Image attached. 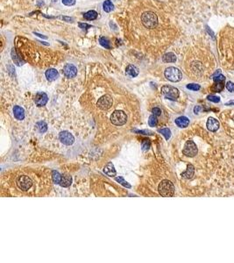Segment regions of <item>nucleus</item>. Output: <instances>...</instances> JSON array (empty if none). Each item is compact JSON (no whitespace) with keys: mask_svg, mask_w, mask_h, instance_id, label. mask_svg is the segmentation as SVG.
Instances as JSON below:
<instances>
[{"mask_svg":"<svg viewBox=\"0 0 234 263\" xmlns=\"http://www.w3.org/2000/svg\"><path fill=\"white\" fill-rule=\"evenodd\" d=\"M104 172L109 175V176H115L117 175V172H116V169L114 168V165L111 163V162H109L105 165V167L104 168Z\"/></svg>","mask_w":234,"mask_h":263,"instance_id":"17","label":"nucleus"},{"mask_svg":"<svg viewBox=\"0 0 234 263\" xmlns=\"http://www.w3.org/2000/svg\"><path fill=\"white\" fill-rule=\"evenodd\" d=\"M112 104H113V101L110 95H104L98 99L96 105L101 110H109L112 106Z\"/></svg>","mask_w":234,"mask_h":263,"instance_id":"8","label":"nucleus"},{"mask_svg":"<svg viewBox=\"0 0 234 263\" xmlns=\"http://www.w3.org/2000/svg\"><path fill=\"white\" fill-rule=\"evenodd\" d=\"M115 180H116L118 183H119L120 184H122V185L124 186V187H125V188H128V189H130V188H131V185H130V184H129V183H128L126 181H125V180H124V178H123V177H121V176H119V177H116V178H115Z\"/></svg>","mask_w":234,"mask_h":263,"instance_id":"31","label":"nucleus"},{"mask_svg":"<svg viewBox=\"0 0 234 263\" xmlns=\"http://www.w3.org/2000/svg\"><path fill=\"white\" fill-rule=\"evenodd\" d=\"M103 8H104V12L110 13L114 9V4H112V2L110 0H105L103 4Z\"/></svg>","mask_w":234,"mask_h":263,"instance_id":"22","label":"nucleus"},{"mask_svg":"<svg viewBox=\"0 0 234 263\" xmlns=\"http://www.w3.org/2000/svg\"><path fill=\"white\" fill-rule=\"evenodd\" d=\"M151 147V142L149 139H144L142 141V144H141V147H142V150L143 151H147Z\"/></svg>","mask_w":234,"mask_h":263,"instance_id":"28","label":"nucleus"},{"mask_svg":"<svg viewBox=\"0 0 234 263\" xmlns=\"http://www.w3.org/2000/svg\"><path fill=\"white\" fill-rule=\"evenodd\" d=\"M158 123V119H157V117H156L155 115H151L150 117H149V119H148V125H150V126H152V127H154V126H156V125Z\"/></svg>","mask_w":234,"mask_h":263,"instance_id":"29","label":"nucleus"},{"mask_svg":"<svg viewBox=\"0 0 234 263\" xmlns=\"http://www.w3.org/2000/svg\"><path fill=\"white\" fill-rule=\"evenodd\" d=\"M99 42L101 44V46H103L104 47L107 48V49H110V41L109 40L105 37H101L99 39Z\"/></svg>","mask_w":234,"mask_h":263,"instance_id":"26","label":"nucleus"},{"mask_svg":"<svg viewBox=\"0 0 234 263\" xmlns=\"http://www.w3.org/2000/svg\"><path fill=\"white\" fill-rule=\"evenodd\" d=\"M175 124H176L177 126H179L181 128H185L189 125V119H188L187 117L181 116V117H179V118H177L175 119Z\"/></svg>","mask_w":234,"mask_h":263,"instance_id":"16","label":"nucleus"},{"mask_svg":"<svg viewBox=\"0 0 234 263\" xmlns=\"http://www.w3.org/2000/svg\"><path fill=\"white\" fill-rule=\"evenodd\" d=\"M224 88V82H220V83H215V84L212 87V91L214 92H221Z\"/></svg>","mask_w":234,"mask_h":263,"instance_id":"24","label":"nucleus"},{"mask_svg":"<svg viewBox=\"0 0 234 263\" xmlns=\"http://www.w3.org/2000/svg\"><path fill=\"white\" fill-rule=\"evenodd\" d=\"M52 178H53V182L55 184H60L61 179H62V175H60V173L58 171L54 170L52 172Z\"/></svg>","mask_w":234,"mask_h":263,"instance_id":"23","label":"nucleus"},{"mask_svg":"<svg viewBox=\"0 0 234 263\" xmlns=\"http://www.w3.org/2000/svg\"><path fill=\"white\" fill-rule=\"evenodd\" d=\"M207 99L210 102H213V103H219L220 101V97L218 96H215V95H209L207 97Z\"/></svg>","mask_w":234,"mask_h":263,"instance_id":"33","label":"nucleus"},{"mask_svg":"<svg viewBox=\"0 0 234 263\" xmlns=\"http://www.w3.org/2000/svg\"><path fill=\"white\" fill-rule=\"evenodd\" d=\"M195 174V168L192 164H188L187 167V170L182 174V176L185 179H191Z\"/></svg>","mask_w":234,"mask_h":263,"instance_id":"19","label":"nucleus"},{"mask_svg":"<svg viewBox=\"0 0 234 263\" xmlns=\"http://www.w3.org/2000/svg\"><path fill=\"white\" fill-rule=\"evenodd\" d=\"M17 185L21 190L26 191L32 187V182L30 179V177H28L27 175H20L17 179Z\"/></svg>","mask_w":234,"mask_h":263,"instance_id":"7","label":"nucleus"},{"mask_svg":"<svg viewBox=\"0 0 234 263\" xmlns=\"http://www.w3.org/2000/svg\"><path fill=\"white\" fill-rule=\"evenodd\" d=\"M158 190H159V193H160V196L165 197H172L174 195V186L170 181L163 180L159 184Z\"/></svg>","mask_w":234,"mask_h":263,"instance_id":"2","label":"nucleus"},{"mask_svg":"<svg viewBox=\"0 0 234 263\" xmlns=\"http://www.w3.org/2000/svg\"><path fill=\"white\" fill-rule=\"evenodd\" d=\"M206 126L208 128L209 131L210 132H217L219 129V126H220V124H219V120L210 117L207 120V123H206Z\"/></svg>","mask_w":234,"mask_h":263,"instance_id":"12","label":"nucleus"},{"mask_svg":"<svg viewBox=\"0 0 234 263\" xmlns=\"http://www.w3.org/2000/svg\"><path fill=\"white\" fill-rule=\"evenodd\" d=\"M165 77L167 78L169 81L173 82V83H176L182 80V74L181 72V70L175 67H169L166 69L165 72H164Z\"/></svg>","mask_w":234,"mask_h":263,"instance_id":"3","label":"nucleus"},{"mask_svg":"<svg viewBox=\"0 0 234 263\" xmlns=\"http://www.w3.org/2000/svg\"><path fill=\"white\" fill-rule=\"evenodd\" d=\"M78 26H79L80 28H82V29H87V28H91V25H88V24H85V23H84V24H82V23H79Z\"/></svg>","mask_w":234,"mask_h":263,"instance_id":"39","label":"nucleus"},{"mask_svg":"<svg viewBox=\"0 0 234 263\" xmlns=\"http://www.w3.org/2000/svg\"><path fill=\"white\" fill-rule=\"evenodd\" d=\"M141 22L146 28L154 29L158 26V18L153 12H146L141 15Z\"/></svg>","mask_w":234,"mask_h":263,"instance_id":"1","label":"nucleus"},{"mask_svg":"<svg viewBox=\"0 0 234 263\" xmlns=\"http://www.w3.org/2000/svg\"><path fill=\"white\" fill-rule=\"evenodd\" d=\"M127 121V116L123 111H115L110 116V122L114 125H123Z\"/></svg>","mask_w":234,"mask_h":263,"instance_id":"5","label":"nucleus"},{"mask_svg":"<svg viewBox=\"0 0 234 263\" xmlns=\"http://www.w3.org/2000/svg\"><path fill=\"white\" fill-rule=\"evenodd\" d=\"M83 18L85 19H87V20H94V19H96L97 18V13L96 11H93V10L89 11V12H87V13H85L83 14Z\"/></svg>","mask_w":234,"mask_h":263,"instance_id":"21","label":"nucleus"},{"mask_svg":"<svg viewBox=\"0 0 234 263\" xmlns=\"http://www.w3.org/2000/svg\"><path fill=\"white\" fill-rule=\"evenodd\" d=\"M71 183H72V177L70 175H62V179H61L59 185L62 186L63 188H68L71 185Z\"/></svg>","mask_w":234,"mask_h":263,"instance_id":"18","label":"nucleus"},{"mask_svg":"<svg viewBox=\"0 0 234 263\" xmlns=\"http://www.w3.org/2000/svg\"><path fill=\"white\" fill-rule=\"evenodd\" d=\"M13 115L18 120H23L25 118V111L24 109L21 108L18 105H15L13 107Z\"/></svg>","mask_w":234,"mask_h":263,"instance_id":"14","label":"nucleus"},{"mask_svg":"<svg viewBox=\"0 0 234 263\" xmlns=\"http://www.w3.org/2000/svg\"><path fill=\"white\" fill-rule=\"evenodd\" d=\"M182 152H183V155H186L187 157H194L197 155L198 149L196 143L193 140L189 139L185 143Z\"/></svg>","mask_w":234,"mask_h":263,"instance_id":"6","label":"nucleus"},{"mask_svg":"<svg viewBox=\"0 0 234 263\" xmlns=\"http://www.w3.org/2000/svg\"><path fill=\"white\" fill-rule=\"evenodd\" d=\"M152 112H153L154 115H155L156 117L161 115V111H160V109L158 108V107H155V108L153 109V110H152Z\"/></svg>","mask_w":234,"mask_h":263,"instance_id":"38","label":"nucleus"},{"mask_svg":"<svg viewBox=\"0 0 234 263\" xmlns=\"http://www.w3.org/2000/svg\"><path fill=\"white\" fill-rule=\"evenodd\" d=\"M219 74H221V70H220V69H218V70H217V71H216V72H215V73L212 75V77H214L218 76V75H219Z\"/></svg>","mask_w":234,"mask_h":263,"instance_id":"43","label":"nucleus"},{"mask_svg":"<svg viewBox=\"0 0 234 263\" xmlns=\"http://www.w3.org/2000/svg\"><path fill=\"white\" fill-rule=\"evenodd\" d=\"M162 61L164 62H176V56L174 53H167L163 55Z\"/></svg>","mask_w":234,"mask_h":263,"instance_id":"20","label":"nucleus"},{"mask_svg":"<svg viewBox=\"0 0 234 263\" xmlns=\"http://www.w3.org/2000/svg\"><path fill=\"white\" fill-rule=\"evenodd\" d=\"M37 127L40 133H46L47 130V125L44 121H40L37 124Z\"/></svg>","mask_w":234,"mask_h":263,"instance_id":"27","label":"nucleus"},{"mask_svg":"<svg viewBox=\"0 0 234 263\" xmlns=\"http://www.w3.org/2000/svg\"><path fill=\"white\" fill-rule=\"evenodd\" d=\"M207 31H208V32H209V33L210 34V36H211V37H213V38H214V33H213V32L210 31L209 27H207Z\"/></svg>","mask_w":234,"mask_h":263,"instance_id":"44","label":"nucleus"},{"mask_svg":"<svg viewBox=\"0 0 234 263\" xmlns=\"http://www.w3.org/2000/svg\"><path fill=\"white\" fill-rule=\"evenodd\" d=\"M47 100H48V97L45 92H38L34 97V102H35L36 105H38L40 107L46 105Z\"/></svg>","mask_w":234,"mask_h":263,"instance_id":"11","label":"nucleus"},{"mask_svg":"<svg viewBox=\"0 0 234 263\" xmlns=\"http://www.w3.org/2000/svg\"><path fill=\"white\" fill-rule=\"evenodd\" d=\"M233 121H234V115H233Z\"/></svg>","mask_w":234,"mask_h":263,"instance_id":"46","label":"nucleus"},{"mask_svg":"<svg viewBox=\"0 0 234 263\" xmlns=\"http://www.w3.org/2000/svg\"><path fill=\"white\" fill-rule=\"evenodd\" d=\"M225 87H226V89L228 90V91H230V92H234V83L233 82H227L226 83H225Z\"/></svg>","mask_w":234,"mask_h":263,"instance_id":"35","label":"nucleus"},{"mask_svg":"<svg viewBox=\"0 0 234 263\" xmlns=\"http://www.w3.org/2000/svg\"><path fill=\"white\" fill-rule=\"evenodd\" d=\"M161 93L162 95L165 97V98L169 99L172 101H175L177 100V98L179 97V90L175 87H173L170 85H164L161 88Z\"/></svg>","mask_w":234,"mask_h":263,"instance_id":"4","label":"nucleus"},{"mask_svg":"<svg viewBox=\"0 0 234 263\" xmlns=\"http://www.w3.org/2000/svg\"><path fill=\"white\" fill-rule=\"evenodd\" d=\"M63 4L68 5V6H71L74 5L76 4V0H62Z\"/></svg>","mask_w":234,"mask_h":263,"instance_id":"37","label":"nucleus"},{"mask_svg":"<svg viewBox=\"0 0 234 263\" xmlns=\"http://www.w3.org/2000/svg\"><path fill=\"white\" fill-rule=\"evenodd\" d=\"M34 34L35 35H38L39 37H41V38H44V39H47V36H44V35H41V34H40V33H37V32H34Z\"/></svg>","mask_w":234,"mask_h":263,"instance_id":"45","label":"nucleus"},{"mask_svg":"<svg viewBox=\"0 0 234 263\" xmlns=\"http://www.w3.org/2000/svg\"><path fill=\"white\" fill-rule=\"evenodd\" d=\"M135 133H141V134H145V135H153L154 133L149 131V130H134Z\"/></svg>","mask_w":234,"mask_h":263,"instance_id":"34","label":"nucleus"},{"mask_svg":"<svg viewBox=\"0 0 234 263\" xmlns=\"http://www.w3.org/2000/svg\"><path fill=\"white\" fill-rule=\"evenodd\" d=\"M63 18L64 20L68 21V22H72V20H73V18H69V17H63Z\"/></svg>","mask_w":234,"mask_h":263,"instance_id":"40","label":"nucleus"},{"mask_svg":"<svg viewBox=\"0 0 234 263\" xmlns=\"http://www.w3.org/2000/svg\"><path fill=\"white\" fill-rule=\"evenodd\" d=\"M160 133H161L164 137H165V139H169L170 137H171V131L169 129V128H163V129H160L159 131H158Z\"/></svg>","mask_w":234,"mask_h":263,"instance_id":"25","label":"nucleus"},{"mask_svg":"<svg viewBox=\"0 0 234 263\" xmlns=\"http://www.w3.org/2000/svg\"><path fill=\"white\" fill-rule=\"evenodd\" d=\"M225 105H228V106H231V105H234V100H231L229 102H227L225 104Z\"/></svg>","mask_w":234,"mask_h":263,"instance_id":"42","label":"nucleus"},{"mask_svg":"<svg viewBox=\"0 0 234 263\" xmlns=\"http://www.w3.org/2000/svg\"><path fill=\"white\" fill-rule=\"evenodd\" d=\"M63 74L68 78L75 77L77 74V69L75 65L71 63H68L63 68Z\"/></svg>","mask_w":234,"mask_h":263,"instance_id":"10","label":"nucleus"},{"mask_svg":"<svg viewBox=\"0 0 234 263\" xmlns=\"http://www.w3.org/2000/svg\"><path fill=\"white\" fill-rule=\"evenodd\" d=\"M125 73L127 76L131 77H135L139 75V69L134 66V65H128L126 67V69H125Z\"/></svg>","mask_w":234,"mask_h":263,"instance_id":"13","label":"nucleus"},{"mask_svg":"<svg viewBox=\"0 0 234 263\" xmlns=\"http://www.w3.org/2000/svg\"><path fill=\"white\" fill-rule=\"evenodd\" d=\"M213 78V81L215 82V83H220V82H224V80H225V77L222 75V74H219L218 76H216V77H214Z\"/></svg>","mask_w":234,"mask_h":263,"instance_id":"36","label":"nucleus"},{"mask_svg":"<svg viewBox=\"0 0 234 263\" xmlns=\"http://www.w3.org/2000/svg\"><path fill=\"white\" fill-rule=\"evenodd\" d=\"M45 75H46V77H47L48 81H54V80H56L58 78V77H59L58 71L56 69H47V71H46V73H45Z\"/></svg>","mask_w":234,"mask_h":263,"instance_id":"15","label":"nucleus"},{"mask_svg":"<svg viewBox=\"0 0 234 263\" xmlns=\"http://www.w3.org/2000/svg\"><path fill=\"white\" fill-rule=\"evenodd\" d=\"M187 89L194 91H199L201 89V86L199 84H196V83H189V84L187 85Z\"/></svg>","mask_w":234,"mask_h":263,"instance_id":"32","label":"nucleus"},{"mask_svg":"<svg viewBox=\"0 0 234 263\" xmlns=\"http://www.w3.org/2000/svg\"><path fill=\"white\" fill-rule=\"evenodd\" d=\"M59 139L61 140V142L63 143L64 145L67 146H70L75 142V138L74 136L68 131H63L60 134H59Z\"/></svg>","mask_w":234,"mask_h":263,"instance_id":"9","label":"nucleus"},{"mask_svg":"<svg viewBox=\"0 0 234 263\" xmlns=\"http://www.w3.org/2000/svg\"><path fill=\"white\" fill-rule=\"evenodd\" d=\"M12 56H13V60L14 61V62H15L17 65L20 66V65H22V64L24 63L21 60H18V55H16V52L15 50H14V48H13V51H12Z\"/></svg>","mask_w":234,"mask_h":263,"instance_id":"30","label":"nucleus"},{"mask_svg":"<svg viewBox=\"0 0 234 263\" xmlns=\"http://www.w3.org/2000/svg\"><path fill=\"white\" fill-rule=\"evenodd\" d=\"M200 110H201V107L197 105V106H196V107H195V109H194V111H195V113H196V114H197V113L200 111Z\"/></svg>","mask_w":234,"mask_h":263,"instance_id":"41","label":"nucleus"}]
</instances>
